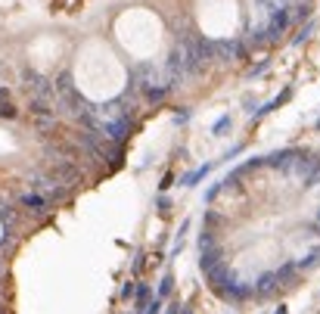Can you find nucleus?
<instances>
[{"label": "nucleus", "mask_w": 320, "mask_h": 314, "mask_svg": "<svg viewBox=\"0 0 320 314\" xmlns=\"http://www.w3.org/2000/svg\"><path fill=\"white\" fill-rule=\"evenodd\" d=\"M215 165H218V162H205V165H199L196 171H190L187 178H181V184H184V187H196V184L202 181V178H208V174L215 171Z\"/></svg>", "instance_id": "nucleus-1"}, {"label": "nucleus", "mask_w": 320, "mask_h": 314, "mask_svg": "<svg viewBox=\"0 0 320 314\" xmlns=\"http://www.w3.org/2000/svg\"><path fill=\"white\" fill-rule=\"evenodd\" d=\"M22 205H28V208H41V205H47V199H44V196H38V193H28V196H22Z\"/></svg>", "instance_id": "nucleus-2"}, {"label": "nucleus", "mask_w": 320, "mask_h": 314, "mask_svg": "<svg viewBox=\"0 0 320 314\" xmlns=\"http://www.w3.org/2000/svg\"><path fill=\"white\" fill-rule=\"evenodd\" d=\"M171 283H174V277L165 274V280H162V286H159V296H156V299H165V296H168V293H171Z\"/></svg>", "instance_id": "nucleus-3"}, {"label": "nucleus", "mask_w": 320, "mask_h": 314, "mask_svg": "<svg viewBox=\"0 0 320 314\" xmlns=\"http://www.w3.org/2000/svg\"><path fill=\"white\" fill-rule=\"evenodd\" d=\"M227 125H230V115H221V119H218V125H215V134H221Z\"/></svg>", "instance_id": "nucleus-4"}, {"label": "nucleus", "mask_w": 320, "mask_h": 314, "mask_svg": "<svg viewBox=\"0 0 320 314\" xmlns=\"http://www.w3.org/2000/svg\"><path fill=\"white\" fill-rule=\"evenodd\" d=\"M159 311H162V299H152L149 308H146V314H159Z\"/></svg>", "instance_id": "nucleus-5"}, {"label": "nucleus", "mask_w": 320, "mask_h": 314, "mask_svg": "<svg viewBox=\"0 0 320 314\" xmlns=\"http://www.w3.org/2000/svg\"><path fill=\"white\" fill-rule=\"evenodd\" d=\"M187 119H190V112H177V115H174V122H177V125H184Z\"/></svg>", "instance_id": "nucleus-6"}]
</instances>
